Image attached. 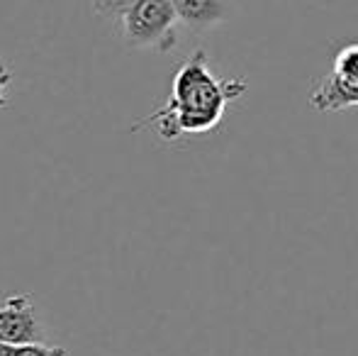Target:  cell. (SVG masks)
Returning a JSON list of instances; mask_svg holds the SVG:
<instances>
[{"instance_id":"52a82bcc","label":"cell","mask_w":358,"mask_h":356,"mask_svg":"<svg viewBox=\"0 0 358 356\" xmlns=\"http://www.w3.org/2000/svg\"><path fill=\"white\" fill-rule=\"evenodd\" d=\"M8 356H69L64 347H49L42 342L32 344H20V347H10L8 344Z\"/></svg>"},{"instance_id":"7a4b0ae2","label":"cell","mask_w":358,"mask_h":356,"mask_svg":"<svg viewBox=\"0 0 358 356\" xmlns=\"http://www.w3.org/2000/svg\"><path fill=\"white\" fill-rule=\"evenodd\" d=\"M117 20L122 39L129 47L159 52L176 47V24L180 20L173 0H134Z\"/></svg>"},{"instance_id":"ba28073f","label":"cell","mask_w":358,"mask_h":356,"mask_svg":"<svg viewBox=\"0 0 358 356\" xmlns=\"http://www.w3.org/2000/svg\"><path fill=\"white\" fill-rule=\"evenodd\" d=\"M134 0H93V13L100 17H120Z\"/></svg>"},{"instance_id":"6da1fadb","label":"cell","mask_w":358,"mask_h":356,"mask_svg":"<svg viewBox=\"0 0 358 356\" xmlns=\"http://www.w3.org/2000/svg\"><path fill=\"white\" fill-rule=\"evenodd\" d=\"M246 93L244 78H215L205 52H195L173 76L171 98L161 110L139 122V127H154L166 142L180 134L210 132L220 124L227 103Z\"/></svg>"},{"instance_id":"277c9868","label":"cell","mask_w":358,"mask_h":356,"mask_svg":"<svg viewBox=\"0 0 358 356\" xmlns=\"http://www.w3.org/2000/svg\"><path fill=\"white\" fill-rule=\"evenodd\" d=\"M310 103L312 108L322 110V113H336V110L354 108V105H358V86L331 71L310 93Z\"/></svg>"},{"instance_id":"8992f818","label":"cell","mask_w":358,"mask_h":356,"mask_svg":"<svg viewBox=\"0 0 358 356\" xmlns=\"http://www.w3.org/2000/svg\"><path fill=\"white\" fill-rule=\"evenodd\" d=\"M331 71L358 86V44H349V47H344L336 54Z\"/></svg>"},{"instance_id":"3957f363","label":"cell","mask_w":358,"mask_h":356,"mask_svg":"<svg viewBox=\"0 0 358 356\" xmlns=\"http://www.w3.org/2000/svg\"><path fill=\"white\" fill-rule=\"evenodd\" d=\"M39 342V325L34 318V305L29 295H13L0 305V344Z\"/></svg>"},{"instance_id":"5b68a950","label":"cell","mask_w":358,"mask_h":356,"mask_svg":"<svg viewBox=\"0 0 358 356\" xmlns=\"http://www.w3.org/2000/svg\"><path fill=\"white\" fill-rule=\"evenodd\" d=\"M178 20L190 29H208L227 20L229 0H173Z\"/></svg>"},{"instance_id":"9c48e42d","label":"cell","mask_w":358,"mask_h":356,"mask_svg":"<svg viewBox=\"0 0 358 356\" xmlns=\"http://www.w3.org/2000/svg\"><path fill=\"white\" fill-rule=\"evenodd\" d=\"M10 81H13V73H10V69L0 62V108H8V86H10Z\"/></svg>"}]
</instances>
